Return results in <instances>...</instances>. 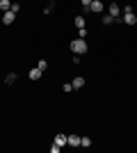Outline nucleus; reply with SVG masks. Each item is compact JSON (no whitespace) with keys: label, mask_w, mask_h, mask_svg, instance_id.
<instances>
[{"label":"nucleus","mask_w":137,"mask_h":153,"mask_svg":"<svg viewBox=\"0 0 137 153\" xmlns=\"http://www.w3.org/2000/svg\"><path fill=\"white\" fill-rule=\"evenodd\" d=\"M103 2H101V0H91V5H89V12H94V14H101L103 12Z\"/></svg>","instance_id":"nucleus-2"},{"label":"nucleus","mask_w":137,"mask_h":153,"mask_svg":"<svg viewBox=\"0 0 137 153\" xmlns=\"http://www.w3.org/2000/svg\"><path fill=\"white\" fill-rule=\"evenodd\" d=\"M55 144H57V146H66V144H69V135L57 133V135H55Z\"/></svg>","instance_id":"nucleus-3"},{"label":"nucleus","mask_w":137,"mask_h":153,"mask_svg":"<svg viewBox=\"0 0 137 153\" xmlns=\"http://www.w3.org/2000/svg\"><path fill=\"white\" fill-rule=\"evenodd\" d=\"M112 23H114V16H110V14L103 16V25H112Z\"/></svg>","instance_id":"nucleus-13"},{"label":"nucleus","mask_w":137,"mask_h":153,"mask_svg":"<svg viewBox=\"0 0 137 153\" xmlns=\"http://www.w3.org/2000/svg\"><path fill=\"white\" fill-rule=\"evenodd\" d=\"M59 151H62V146H57V144L53 142V146H50V153H59Z\"/></svg>","instance_id":"nucleus-19"},{"label":"nucleus","mask_w":137,"mask_h":153,"mask_svg":"<svg viewBox=\"0 0 137 153\" xmlns=\"http://www.w3.org/2000/svg\"><path fill=\"white\" fill-rule=\"evenodd\" d=\"M12 12H14V14L21 12V5H19V2H12Z\"/></svg>","instance_id":"nucleus-17"},{"label":"nucleus","mask_w":137,"mask_h":153,"mask_svg":"<svg viewBox=\"0 0 137 153\" xmlns=\"http://www.w3.org/2000/svg\"><path fill=\"white\" fill-rule=\"evenodd\" d=\"M37 66H39L41 71H46V69H48V62H46V59H39V64H37Z\"/></svg>","instance_id":"nucleus-16"},{"label":"nucleus","mask_w":137,"mask_h":153,"mask_svg":"<svg viewBox=\"0 0 137 153\" xmlns=\"http://www.w3.org/2000/svg\"><path fill=\"white\" fill-rule=\"evenodd\" d=\"M62 91H66V94H69V91H73V85H71V82H66L64 87H62Z\"/></svg>","instance_id":"nucleus-18"},{"label":"nucleus","mask_w":137,"mask_h":153,"mask_svg":"<svg viewBox=\"0 0 137 153\" xmlns=\"http://www.w3.org/2000/svg\"><path fill=\"white\" fill-rule=\"evenodd\" d=\"M73 23H76V27H85V25H87L85 16H76V21H73Z\"/></svg>","instance_id":"nucleus-11"},{"label":"nucleus","mask_w":137,"mask_h":153,"mask_svg":"<svg viewBox=\"0 0 137 153\" xmlns=\"http://www.w3.org/2000/svg\"><path fill=\"white\" fill-rule=\"evenodd\" d=\"M80 146H91V140H89V137H80Z\"/></svg>","instance_id":"nucleus-14"},{"label":"nucleus","mask_w":137,"mask_h":153,"mask_svg":"<svg viewBox=\"0 0 137 153\" xmlns=\"http://www.w3.org/2000/svg\"><path fill=\"white\" fill-rule=\"evenodd\" d=\"M69 48H71L73 53H76V55H85L87 53V39H73L71 44H69Z\"/></svg>","instance_id":"nucleus-1"},{"label":"nucleus","mask_w":137,"mask_h":153,"mask_svg":"<svg viewBox=\"0 0 137 153\" xmlns=\"http://www.w3.org/2000/svg\"><path fill=\"white\" fill-rule=\"evenodd\" d=\"M69 146H80V135H69Z\"/></svg>","instance_id":"nucleus-9"},{"label":"nucleus","mask_w":137,"mask_h":153,"mask_svg":"<svg viewBox=\"0 0 137 153\" xmlns=\"http://www.w3.org/2000/svg\"><path fill=\"white\" fill-rule=\"evenodd\" d=\"M27 76H30V80H39V78L44 76V71H41L39 66H34V69H30V73H27Z\"/></svg>","instance_id":"nucleus-7"},{"label":"nucleus","mask_w":137,"mask_h":153,"mask_svg":"<svg viewBox=\"0 0 137 153\" xmlns=\"http://www.w3.org/2000/svg\"><path fill=\"white\" fill-rule=\"evenodd\" d=\"M80 5L85 7V9H89V5H91V0H80Z\"/></svg>","instance_id":"nucleus-20"},{"label":"nucleus","mask_w":137,"mask_h":153,"mask_svg":"<svg viewBox=\"0 0 137 153\" xmlns=\"http://www.w3.org/2000/svg\"><path fill=\"white\" fill-rule=\"evenodd\" d=\"M107 14H110V16H114V19H119V16H121V7H119L117 2H112V5L107 7Z\"/></svg>","instance_id":"nucleus-4"},{"label":"nucleus","mask_w":137,"mask_h":153,"mask_svg":"<svg viewBox=\"0 0 137 153\" xmlns=\"http://www.w3.org/2000/svg\"><path fill=\"white\" fill-rule=\"evenodd\" d=\"M14 19H16V14H14L12 9H9V12H2V23H5V25H12Z\"/></svg>","instance_id":"nucleus-5"},{"label":"nucleus","mask_w":137,"mask_h":153,"mask_svg":"<svg viewBox=\"0 0 137 153\" xmlns=\"http://www.w3.org/2000/svg\"><path fill=\"white\" fill-rule=\"evenodd\" d=\"M124 23H126V25H135V23H137V16H135V12H128V14H124Z\"/></svg>","instance_id":"nucleus-6"},{"label":"nucleus","mask_w":137,"mask_h":153,"mask_svg":"<svg viewBox=\"0 0 137 153\" xmlns=\"http://www.w3.org/2000/svg\"><path fill=\"white\" fill-rule=\"evenodd\" d=\"M73 89H82V87H85V78H73Z\"/></svg>","instance_id":"nucleus-8"},{"label":"nucleus","mask_w":137,"mask_h":153,"mask_svg":"<svg viewBox=\"0 0 137 153\" xmlns=\"http://www.w3.org/2000/svg\"><path fill=\"white\" fill-rule=\"evenodd\" d=\"M16 82V73H7V78H5V85H14Z\"/></svg>","instance_id":"nucleus-12"},{"label":"nucleus","mask_w":137,"mask_h":153,"mask_svg":"<svg viewBox=\"0 0 137 153\" xmlns=\"http://www.w3.org/2000/svg\"><path fill=\"white\" fill-rule=\"evenodd\" d=\"M78 37L80 39H87V27H78Z\"/></svg>","instance_id":"nucleus-15"},{"label":"nucleus","mask_w":137,"mask_h":153,"mask_svg":"<svg viewBox=\"0 0 137 153\" xmlns=\"http://www.w3.org/2000/svg\"><path fill=\"white\" fill-rule=\"evenodd\" d=\"M12 9V0H0V12H9Z\"/></svg>","instance_id":"nucleus-10"}]
</instances>
